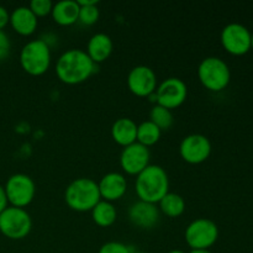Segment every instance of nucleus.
I'll return each instance as SVG.
<instances>
[{"mask_svg": "<svg viewBox=\"0 0 253 253\" xmlns=\"http://www.w3.org/2000/svg\"><path fill=\"white\" fill-rule=\"evenodd\" d=\"M94 72H95V63L83 49H68L57 59V77L62 83L68 85L83 83L90 78Z\"/></svg>", "mask_w": 253, "mask_h": 253, "instance_id": "1", "label": "nucleus"}, {"mask_svg": "<svg viewBox=\"0 0 253 253\" xmlns=\"http://www.w3.org/2000/svg\"><path fill=\"white\" fill-rule=\"evenodd\" d=\"M135 190L141 202L157 204L169 193V179L161 166L150 165L136 175Z\"/></svg>", "mask_w": 253, "mask_h": 253, "instance_id": "2", "label": "nucleus"}, {"mask_svg": "<svg viewBox=\"0 0 253 253\" xmlns=\"http://www.w3.org/2000/svg\"><path fill=\"white\" fill-rule=\"evenodd\" d=\"M64 200L74 211H91L101 200L98 183L91 178H77L67 187Z\"/></svg>", "mask_w": 253, "mask_h": 253, "instance_id": "3", "label": "nucleus"}, {"mask_svg": "<svg viewBox=\"0 0 253 253\" xmlns=\"http://www.w3.org/2000/svg\"><path fill=\"white\" fill-rule=\"evenodd\" d=\"M51 61V48L42 39L27 42L20 52V64L30 76L39 77L46 73Z\"/></svg>", "mask_w": 253, "mask_h": 253, "instance_id": "4", "label": "nucleus"}, {"mask_svg": "<svg viewBox=\"0 0 253 253\" xmlns=\"http://www.w3.org/2000/svg\"><path fill=\"white\" fill-rule=\"evenodd\" d=\"M198 77L203 85L209 90L221 91L229 85L231 73L226 62L219 57H207L198 67Z\"/></svg>", "mask_w": 253, "mask_h": 253, "instance_id": "5", "label": "nucleus"}, {"mask_svg": "<svg viewBox=\"0 0 253 253\" xmlns=\"http://www.w3.org/2000/svg\"><path fill=\"white\" fill-rule=\"evenodd\" d=\"M32 229V219L21 208L7 207L0 214V232L10 240L25 239Z\"/></svg>", "mask_w": 253, "mask_h": 253, "instance_id": "6", "label": "nucleus"}, {"mask_svg": "<svg viewBox=\"0 0 253 253\" xmlns=\"http://www.w3.org/2000/svg\"><path fill=\"white\" fill-rule=\"evenodd\" d=\"M184 239L192 250H209L219 239V227L212 220L199 217L188 225Z\"/></svg>", "mask_w": 253, "mask_h": 253, "instance_id": "7", "label": "nucleus"}, {"mask_svg": "<svg viewBox=\"0 0 253 253\" xmlns=\"http://www.w3.org/2000/svg\"><path fill=\"white\" fill-rule=\"evenodd\" d=\"M4 189L10 207L21 208V209L31 204L36 194L35 182L30 175L24 173L12 174L6 180Z\"/></svg>", "mask_w": 253, "mask_h": 253, "instance_id": "8", "label": "nucleus"}, {"mask_svg": "<svg viewBox=\"0 0 253 253\" xmlns=\"http://www.w3.org/2000/svg\"><path fill=\"white\" fill-rule=\"evenodd\" d=\"M157 105L172 110L182 105L188 96L187 84L180 78L170 77L165 79L155 91Z\"/></svg>", "mask_w": 253, "mask_h": 253, "instance_id": "9", "label": "nucleus"}, {"mask_svg": "<svg viewBox=\"0 0 253 253\" xmlns=\"http://www.w3.org/2000/svg\"><path fill=\"white\" fill-rule=\"evenodd\" d=\"M251 36L252 34L246 26L232 22L222 29L220 40L226 52L234 56H242L251 49Z\"/></svg>", "mask_w": 253, "mask_h": 253, "instance_id": "10", "label": "nucleus"}, {"mask_svg": "<svg viewBox=\"0 0 253 253\" xmlns=\"http://www.w3.org/2000/svg\"><path fill=\"white\" fill-rule=\"evenodd\" d=\"M180 157L190 165L205 162L211 155V142L202 133H192L185 136L179 146Z\"/></svg>", "mask_w": 253, "mask_h": 253, "instance_id": "11", "label": "nucleus"}, {"mask_svg": "<svg viewBox=\"0 0 253 253\" xmlns=\"http://www.w3.org/2000/svg\"><path fill=\"white\" fill-rule=\"evenodd\" d=\"M127 86L132 94L140 98L152 95L157 89V76L147 66H136L127 76Z\"/></svg>", "mask_w": 253, "mask_h": 253, "instance_id": "12", "label": "nucleus"}, {"mask_svg": "<svg viewBox=\"0 0 253 253\" xmlns=\"http://www.w3.org/2000/svg\"><path fill=\"white\" fill-rule=\"evenodd\" d=\"M151 152L148 147L135 142L124 147L120 156V166L126 174L137 175L150 166Z\"/></svg>", "mask_w": 253, "mask_h": 253, "instance_id": "13", "label": "nucleus"}, {"mask_svg": "<svg viewBox=\"0 0 253 253\" xmlns=\"http://www.w3.org/2000/svg\"><path fill=\"white\" fill-rule=\"evenodd\" d=\"M127 214L128 220L135 226L140 227L142 230H150L153 229L158 224V221H160L161 211L156 207V204L138 200V202L133 203L128 208Z\"/></svg>", "mask_w": 253, "mask_h": 253, "instance_id": "14", "label": "nucleus"}, {"mask_svg": "<svg viewBox=\"0 0 253 253\" xmlns=\"http://www.w3.org/2000/svg\"><path fill=\"white\" fill-rule=\"evenodd\" d=\"M100 198L105 202L113 203L121 199L127 190V180L125 175L118 172L106 173L98 183Z\"/></svg>", "mask_w": 253, "mask_h": 253, "instance_id": "15", "label": "nucleus"}, {"mask_svg": "<svg viewBox=\"0 0 253 253\" xmlns=\"http://www.w3.org/2000/svg\"><path fill=\"white\" fill-rule=\"evenodd\" d=\"M9 24L21 36H30L37 29V17L29 6H19L10 14Z\"/></svg>", "mask_w": 253, "mask_h": 253, "instance_id": "16", "label": "nucleus"}, {"mask_svg": "<svg viewBox=\"0 0 253 253\" xmlns=\"http://www.w3.org/2000/svg\"><path fill=\"white\" fill-rule=\"evenodd\" d=\"M114 44L113 40L109 35L99 32V34L93 35L86 44V54L90 57L91 61L95 64L103 63L110 57L113 52Z\"/></svg>", "mask_w": 253, "mask_h": 253, "instance_id": "17", "label": "nucleus"}, {"mask_svg": "<svg viewBox=\"0 0 253 253\" xmlns=\"http://www.w3.org/2000/svg\"><path fill=\"white\" fill-rule=\"evenodd\" d=\"M111 136L118 145L126 147L137 140V124L130 118H120L111 126Z\"/></svg>", "mask_w": 253, "mask_h": 253, "instance_id": "18", "label": "nucleus"}, {"mask_svg": "<svg viewBox=\"0 0 253 253\" xmlns=\"http://www.w3.org/2000/svg\"><path fill=\"white\" fill-rule=\"evenodd\" d=\"M79 5L76 0H62L53 4L52 7V19L61 26H71L78 21Z\"/></svg>", "mask_w": 253, "mask_h": 253, "instance_id": "19", "label": "nucleus"}, {"mask_svg": "<svg viewBox=\"0 0 253 253\" xmlns=\"http://www.w3.org/2000/svg\"><path fill=\"white\" fill-rule=\"evenodd\" d=\"M116 216H118V212L113 203L105 202V200H100L91 210L93 221L100 227L111 226L116 221Z\"/></svg>", "mask_w": 253, "mask_h": 253, "instance_id": "20", "label": "nucleus"}, {"mask_svg": "<svg viewBox=\"0 0 253 253\" xmlns=\"http://www.w3.org/2000/svg\"><path fill=\"white\" fill-rule=\"evenodd\" d=\"M158 204H160V207H158L160 211L168 217L180 216L185 210L184 199L175 193H168Z\"/></svg>", "mask_w": 253, "mask_h": 253, "instance_id": "21", "label": "nucleus"}, {"mask_svg": "<svg viewBox=\"0 0 253 253\" xmlns=\"http://www.w3.org/2000/svg\"><path fill=\"white\" fill-rule=\"evenodd\" d=\"M161 135H162V131L152 121H143L140 125H137V140H136V142L141 143L146 147H150V146L156 145L160 141Z\"/></svg>", "mask_w": 253, "mask_h": 253, "instance_id": "22", "label": "nucleus"}, {"mask_svg": "<svg viewBox=\"0 0 253 253\" xmlns=\"http://www.w3.org/2000/svg\"><path fill=\"white\" fill-rule=\"evenodd\" d=\"M150 121H152L162 131L170 128L174 119H173L172 111L161 105H155L150 111Z\"/></svg>", "mask_w": 253, "mask_h": 253, "instance_id": "23", "label": "nucleus"}, {"mask_svg": "<svg viewBox=\"0 0 253 253\" xmlns=\"http://www.w3.org/2000/svg\"><path fill=\"white\" fill-rule=\"evenodd\" d=\"M98 4L94 5H83V6H79V16L78 21H81L83 25H86V26H90V25H94L99 20V16H100V12H99Z\"/></svg>", "mask_w": 253, "mask_h": 253, "instance_id": "24", "label": "nucleus"}, {"mask_svg": "<svg viewBox=\"0 0 253 253\" xmlns=\"http://www.w3.org/2000/svg\"><path fill=\"white\" fill-rule=\"evenodd\" d=\"M29 7L31 9V11L36 15V17H42L51 14L52 7H53V2L49 1V0H32V1L30 2Z\"/></svg>", "mask_w": 253, "mask_h": 253, "instance_id": "25", "label": "nucleus"}, {"mask_svg": "<svg viewBox=\"0 0 253 253\" xmlns=\"http://www.w3.org/2000/svg\"><path fill=\"white\" fill-rule=\"evenodd\" d=\"M133 251L130 249V246L125 244H121V242L116 241H110L104 244L100 247L98 253H132Z\"/></svg>", "mask_w": 253, "mask_h": 253, "instance_id": "26", "label": "nucleus"}, {"mask_svg": "<svg viewBox=\"0 0 253 253\" xmlns=\"http://www.w3.org/2000/svg\"><path fill=\"white\" fill-rule=\"evenodd\" d=\"M11 51V42L4 30H0V62L6 59Z\"/></svg>", "mask_w": 253, "mask_h": 253, "instance_id": "27", "label": "nucleus"}, {"mask_svg": "<svg viewBox=\"0 0 253 253\" xmlns=\"http://www.w3.org/2000/svg\"><path fill=\"white\" fill-rule=\"evenodd\" d=\"M10 22V14L4 6L0 5V30H2L4 27L7 26V24Z\"/></svg>", "mask_w": 253, "mask_h": 253, "instance_id": "28", "label": "nucleus"}, {"mask_svg": "<svg viewBox=\"0 0 253 253\" xmlns=\"http://www.w3.org/2000/svg\"><path fill=\"white\" fill-rule=\"evenodd\" d=\"M9 202H7L6 193H5V189L2 185H0V214L9 207Z\"/></svg>", "mask_w": 253, "mask_h": 253, "instance_id": "29", "label": "nucleus"}, {"mask_svg": "<svg viewBox=\"0 0 253 253\" xmlns=\"http://www.w3.org/2000/svg\"><path fill=\"white\" fill-rule=\"evenodd\" d=\"M79 6H83V5H94L98 4V0H78Z\"/></svg>", "mask_w": 253, "mask_h": 253, "instance_id": "30", "label": "nucleus"}, {"mask_svg": "<svg viewBox=\"0 0 253 253\" xmlns=\"http://www.w3.org/2000/svg\"><path fill=\"white\" fill-rule=\"evenodd\" d=\"M190 253H211L209 250H192Z\"/></svg>", "mask_w": 253, "mask_h": 253, "instance_id": "31", "label": "nucleus"}, {"mask_svg": "<svg viewBox=\"0 0 253 253\" xmlns=\"http://www.w3.org/2000/svg\"><path fill=\"white\" fill-rule=\"evenodd\" d=\"M168 253H185V252L182 251V250H172V251H169Z\"/></svg>", "mask_w": 253, "mask_h": 253, "instance_id": "32", "label": "nucleus"}, {"mask_svg": "<svg viewBox=\"0 0 253 253\" xmlns=\"http://www.w3.org/2000/svg\"><path fill=\"white\" fill-rule=\"evenodd\" d=\"M251 48L253 49V34H252V36H251Z\"/></svg>", "mask_w": 253, "mask_h": 253, "instance_id": "33", "label": "nucleus"}, {"mask_svg": "<svg viewBox=\"0 0 253 253\" xmlns=\"http://www.w3.org/2000/svg\"><path fill=\"white\" fill-rule=\"evenodd\" d=\"M132 253H147V252H132Z\"/></svg>", "mask_w": 253, "mask_h": 253, "instance_id": "34", "label": "nucleus"}]
</instances>
